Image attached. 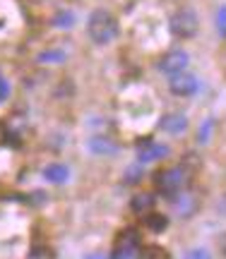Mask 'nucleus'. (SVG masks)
Instances as JSON below:
<instances>
[{
	"mask_svg": "<svg viewBox=\"0 0 226 259\" xmlns=\"http://www.w3.org/2000/svg\"><path fill=\"white\" fill-rule=\"evenodd\" d=\"M87 36L96 46H108L118 36V19L104 8L92 10V15L87 19Z\"/></svg>",
	"mask_w": 226,
	"mask_h": 259,
	"instance_id": "obj_1",
	"label": "nucleus"
},
{
	"mask_svg": "<svg viewBox=\"0 0 226 259\" xmlns=\"http://www.w3.org/2000/svg\"><path fill=\"white\" fill-rule=\"evenodd\" d=\"M169 27H171V31H173V36H178V38H193L195 34H198V29H200L198 12H195V10H190V8L178 10V12L171 17Z\"/></svg>",
	"mask_w": 226,
	"mask_h": 259,
	"instance_id": "obj_2",
	"label": "nucleus"
},
{
	"mask_svg": "<svg viewBox=\"0 0 226 259\" xmlns=\"http://www.w3.org/2000/svg\"><path fill=\"white\" fill-rule=\"evenodd\" d=\"M188 63H190L188 51L173 48V51H169V53L157 63V67H159V72H164L166 77H173V74H178V72H185V70H188Z\"/></svg>",
	"mask_w": 226,
	"mask_h": 259,
	"instance_id": "obj_3",
	"label": "nucleus"
},
{
	"mask_svg": "<svg viewBox=\"0 0 226 259\" xmlns=\"http://www.w3.org/2000/svg\"><path fill=\"white\" fill-rule=\"evenodd\" d=\"M200 89V82L195 74L190 72H178L169 77V92L176 94V96H193V94Z\"/></svg>",
	"mask_w": 226,
	"mask_h": 259,
	"instance_id": "obj_4",
	"label": "nucleus"
},
{
	"mask_svg": "<svg viewBox=\"0 0 226 259\" xmlns=\"http://www.w3.org/2000/svg\"><path fill=\"white\" fill-rule=\"evenodd\" d=\"M157 185H159V190L164 194L180 192V190H183V185H185V173H183V168H169V170L159 173Z\"/></svg>",
	"mask_w": 226,
	"mask_h": 259,
	"instance_id": "obj_5",
	"label": "nucleus"
},
{
	"mask_svg": "<svg viewBox=\"0 0 226 259\" xmlns=\"http://www.w3.org/2000/svg\"><path fill=\"white\" fill-rule=\"evenodd\" d=\"M108 259H142L140 250H137V233L128 231L123 233V240L118 242V247Z\"/></svg>",
	"mask_w": 226,
	"mask_h": 259,
	"instance_id": "obj_6",
	"label": "nucleus"
},
{
	"mask_svg": "<svg viewBox=\"0 0 226 259\" xmlns=\"http://www.w3.org/2000/svg\"><path fill=\"white\" fill-rule=\"evenodd\" d=\"M159 127L166 132V135H183L188 130V118L183 113H169L164 115L159 122Z\"/></svg>",
	"mask_w": 226,
	"mask_h": 259,
	"instance_id": "obj_7",
	"label": "nucleus"
},
{
	"mask_svg": "<svg viewBox=\"0 0 226 259\" xmlns=\"http://www.w3.org/2000/svg\"><path fill=\"white\" fill-rule=\"evenodd\" d=\"M87 149L96 154V156H113V154H118V144L108 137H92L87 142Z\"/></svg>",
	"mask_w": 226,
	"mask_h": 259,
	"instance_id": "obj_8",
	"label": "nucleus"
},
{
	"mask_svg": "<svg viewBox=\"0 0 226 259\" xmlns=\"http://www.w3.org/2000/svg\"><path fill=\"white\" fill-rule=\"evenodd\" d=\"M169 154V147H164L159 142H149L137 151V161L140 163H149V161H157V158H164Z\"/></svg>",
	"mask_w": 226,
	"mask_h": 259,
	"instance_id": "obj_9",
	"label": "nucleus"
},
{
	"mask_svg": "<svg viewBox=\"0 0 226 259\" xmlns=\"http://www.w3.org/2000/svg\"><path fill=\"white\" fill-rule=\"evenodd\" d=\"M44 178H46L48 183H53V185H63V183H67V178H70V168L63 166V163H48L44 168Z\"/></svg>",
	"mask_w": 226,
	"mask_h": 259,
	"instance_id": "obj_10",
	"label": "nucleus"
},
{
	"mask_svg": "<svg viewBox=\"0 0 226 259\" xmlns=\"http://www.w3.org/2000/svg\"><path fill=\"white\" fill-rule=\"evenodd\" d=\"M65 60V53L63 51H46L39 56V63H63Z\"/></svg>",
	"mask_w": 226,
	"mask_h": 259,
	"instance_id": "obj_11",
	"label": "nucleus"
},
{
	"mask_svg": "<svg viewBox=\"0 0 226 259\" xmlns=\"http://www.w3.org/2000/svg\"><path fill=\"white\" fill-rule=\"evenodd\" d=\"M152 204H154L152 194H140V197H135L132 209H135V211H144V209H152Z\"/></svg>",
	"mask_w": 226,
	"mask_h": 259,
	"instance_id": "obj_12",
	"label": "nucleus"
},
{
	"mask_svg": "<svg viewBox=\"0 0 226 259\" xmlns=\"http://www.w3.org/2000/svg\"><path fill=\"white\" fill-rule=\"evenodd\" d=\"M147 226H149L152 231H157V233H161L166 226H169V221L164 219V216H159V213H152L149 219H147Z\"/></svg>",
	"mask_w": 226,
	"mask_h": 259,
	"instance_id": "obj_13",
	"label": "nucleus"
},
{
	"mask_svg": "<svg viewBox=\"0 0 226 259\" xmlns=\"http://www.w3.org/2000/svg\"><path fill=\"white\" fill-rule=\"evenodd\" d=\"M75 22V15L72 12H60L56 17V27H60V29H70V24Z\"/></svg>",
	"mask_w": 226,
	"mask_h": 259,
	"instance_id": "obj_14",
	"label": "nucleus"
},
{
	"mask_svg": "<svg viewBox=\"0 0 226 259\" xmlns=\"http://www.w3.org/2000/svg\"><path fill=\"white\" fill-rule=\"evenodd\" d=\"M183 259H212V254H209V250H205V247H193V250L185 252Z\"/></svg>",
	"mask_w": 226,
	"mask_h": 259,
	"instance_id": "obj_15",
	"label": "nucleus"
},
{
	"mask_svg": "<svg viewBox=\"0 0 226 259\" xmlns=\"http://www.w3.org/2000/svg\"><path fill=\"white\" fill-rule=\"evenodd\" d=\"M217 27H219V34L226 36V5H221L217 12Z\"/></svg>",
	"mask_w": 226,
	"mask_h": 259,
	"instance_id": "obj_16",
	"label": "nucleus"
},
{
	"mask_svg": "<svg viewBox=\"0 0 226 259\" xmlns=\"http://www.w3.org/2000/svg\"><path fill=\"white\" fill-rule=\"evenodd\" d=\"M10 96V84H8V79L5 77H0V103L5 101Z\"/></svg>",
	"mask_w": 226,
	"mask_h": 259,
	"instance_id": "obj_17",
	"label": "nucleus"
},
{
	"mask_svg": "<svg viewBox=\"0 0 226 259\" xmlns=\"http://www.w3.org/2000/svg\"><path fill=\"white\" fill-rule=\"evenodd\" d=\"M217 213L221 216V219H226V194H221L217 202Z\"/></svg>",
	"mask_w": 226,
	"mask_h": 259,
	"instance_id": "obj_18",
	"label": "nucleus"
},
{
	"mask_svg": "<svg viewBox=\"0 0 226 259\" xmlns=\"http://www.w3.org/2000/svg\"><path fill=\"white\" fill-rule=\"evenodd\" d=\"M219 250H221V254L226 257V235H221V240H219Z\"/></svg>",
	"mask_w": 226,
	"mask_h": 259,
	"instance_id": "obj_19",
	"label": "nucleus"
},
{
	"mask_svg": "<svg viewBox=\"0 0 226 259\" xmlns=\"http://www.w3.org/2000/svg\"><path fill=\"white\" fill-rule=\"evenodd\" d=\"M85 259H108V257L101 254V252H96V254H89V257H85Z\"/></svg>",
	"mask_w": 226,
	"mask_h": 259,
	"instance_id": "obj_20",
	"label": "nucleus"
}]
</instances>
